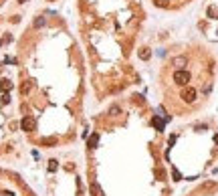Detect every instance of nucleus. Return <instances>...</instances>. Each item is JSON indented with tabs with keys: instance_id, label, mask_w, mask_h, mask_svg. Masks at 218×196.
<instances>
[{
	"instance_id": "f03ea898",
	"label": "nucleus",
	"mask_w": 218,
	"mask_h": 196,
	"mask_svg": "<svg viewBox=\"0 0 218 196\" xmlns=\"http://www.w3.org/2000/svg\"><path fill=\"white\" fill-rule=\"evenodd\" d=\"M184 196H218V180H204L196 184L192 190H188Z\"/></svg>"
},
{
	"instance_id": "7ed1b4c3",
	"label": "nucleus",
	"mask_w": 218,
	"mask_h": 196,
	"mask_svg": "<svg viewBox=\"0 0 218 196\" xmlns=\"http://www.w3.org/2000/svg\"><path fill=\"white\" fill-rule=\"evenodd\" d=\"M10 87H12V83H10V81H6V79H4V81H2V85H0V89H2V91L10 89Z\"/></svg>"
},
{
	"instance_id": "20e7f679",
	"label": "nucleus",
	"mask_w": 218,
	"mask_h": 196,
	"mask_svg": "<svg viewBox=\"0 0 218 196\" xmlns=\"http://www.w3.org/2000/svg\"><path fill=\"white\" fill-rule=\"evenodd\" d=\"M0 45H2V40H0Z\"/></svg>"
},
{
	"instance_id": "f257e3e1",
	"label": "nucleus",
	"mask_w": 218,
	"mask_h": 196,
	"mask_svg": "<svg viewBox=\"0 0 218 196\" xmlns=\"http://www.w3.org/2000/svg\"><path fill=\"white\" fill-rule=\"evenodd\" d=\"M216 81V61L206 49L178 51L164 61L157 87L164 109L174 117H192L210 103Z\"/></svg>"
}]
</instances>
